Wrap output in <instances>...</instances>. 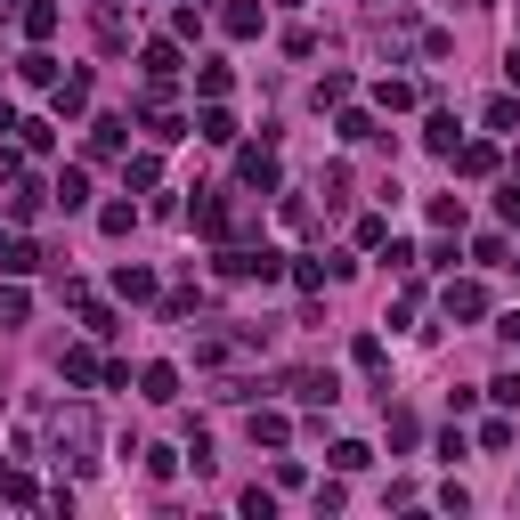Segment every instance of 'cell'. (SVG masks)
<instances>
[{
	"mask_svg": "<svg viewBox=\"0 0 520 520\" xmlns=\"http://www.w3.org/2000/svg\"><path fill=\"white\" fill-rule=\"evenodd\" d=\"M49 439H57V464L65 472H90L98 464V415L90 407H57L49 415Z\"/></svg>",
	"mask_w": 520,
	"mask_h": 520,
	"instance_id": "1",
	"label": "cell"
},
{
	"mask_svg": "<svg viewBox=\"0 0 520 520\" xmlns=\"http://www.w3.org/2000/svg\"><path fill=\"white\" fill-rule=\"evenodd\" d=\"M285 390L301 407H334L342 399V382H334V366H301V374H285Z\"/></svg>",
	"mask_w": 520,
	"mask_h": 520,
	"instance_id": "2",
	"label": "cell"
},
{
	"mask_svg": "<svg viewBox=\"0 0 520 520\" xmlns=\"http://www.w3.org/2000/svg\"><path fill=\"white\" fill-rule=\"evenodd\" d=\"M236 179H244V187H260V195H277V179H285V171H277V147H269V139L244 147V155H236Z\"/></svg>",
	"mask_w": 520,
	"mask_h": 520,
	"instance_id": "3",
	"label": "cell"
},
{
	"mask_svg": "<svg viewBox=\"0 0 520 520\" xmlns=\"http://www.w3.org/2000/svg\"><path fill=\"white\" fill-rule=\"evenodd\" d=\"M49 260L57 252H41L33 236H0V269H9V277H33V269H49Z\"/></svg>",
	"mask_w": 520,
	"mask_h": 520,
	"instance_id": "4",
	"label": "cell"
},
{
	"mask_svg": "<svg viewBox=\"0 0 520 520\" xmlns=\"http://www.w3.org/2000/svg\"><path fill=\"white\" fill-rule=\"evenodd\" d=\"M187 130H195V139H204V147H236V114H228L220 98H204V114H195Z\"/></svg>",
	"mask_w": 520,
	"mask_h": 520,
	"instance_id": "5",
	"label": "cell"
},
{
	"mask_svg": "<svg viewBox=\"0 0 520 520\" xmlns=\"http://www.w3.org/2000/svg\"><path fill=\"white\" fill-rule=\"evenodd\" d=\"M139 65H147V82H179V74H187V57H179V41H171V33H163V41H147V49H139Z\"/></svg>",
	"mask_w": 520,
	"mask_h": 520,
	"instance_id": "6",
	"label": "cell"
},
{
	"mask_svg": "<svg viewBox=\"0 0 520 520\" xmlns=\"http://www.w3.org/2000/svg\"><path fill=\"white\" fill-rule=\"evenodd\" d=\"M49 106H57V122H65V114H90V74H82V65H74V74H57Z\"/></svg>",
	"mask_w": 520,
	"mask_h": 520,
	"instance_id": "7",
	"label": "cell"
},
{
	"mask_svg": "<svg viewBox=\"0 0 520 520\" xmlns=\"http://www.w3.org/2000/svg\"><path fill=\"white\" fill-rule=\"evenodd\" d=\"M439 309H447V317H464V325H472V317H488V293H480L472 277H455V285L439 293Z\"/></svg>",
	"mask_w": 520,
	"mask_h": 520,
	"instance_id": "8",
	"label": "cell"
},
{
	"mask_svg": "<svg viewBox=\"0 0 520 520\" xmlns=\"http://www.w3.org/2000/svg\"><path fill=\"white\" fill-rule=\"evenodd\" d=\"M139 399H147V407H171V399H179V366H163V358L139 366Z\"/></svg>",
	"mask_w": 520,
	"mask_h": 520,
	"instance_id": "9",
	"label": "cell"
},
{
	"mask_svg": "<svg viewBox=\"0 0 520 520\" xmlns=\"http://www.w3.org/2000/svg\"><path fill=\"white\" fill-rule=\"evenodd\" d=\"M130 147V114H98L90 122V155H122Z\"/></svg>",
	"mask_w": 520,
	"mask_h": 520,
	"instance_id": "10",
	"label": "cell"
},
{
	"mask_svg": "<svg viewBox=\"0 0 520 520\" xmlns=\"http://www.w3.org/2000/svg\"><path fill=\"white\" fill-rule=\"evenodd\" d=\"M423 147H431V155H455V147H464V130H455V114H447V106H431V122H423Z\"/></svg>",
	"mask_w": 520,
	"mask_h": 520,
	"instance_id": "11",
	"label": "cell"
},
{
	"mask_svg": "<svg viewBox=\"0 0 520 520\" xmlns=\"http://www.w3.org/2000/svg\"><path fill=\"white\" fill-rule=\"evenodd\" d=\"M114 301H155V269L122 260V269H114Z\"/></svg>",
	"mask_w": 520,
	"mask_h": 520,
	"instance_id": "12",
	"label": "cell"
},
{
	"mask_svg": "<svg viewBox=\"0 0 520 520\" xmlns=\"http://www.w3.org/2000/svg\"><path fill=\"white\" fill-rule=\"evenodd\" d=\"M334 130H342L350 147H374V139H382V122H374L366 106H342V114H334Z\"/></svg>",
	"mask_w": 520,
	"mask_h": 520,
	"instance_id": "13",
	"label": "cell"
},
{
	"mask_svg": "<svg viewBox=\"0 0 520 520\" xmlns=\"http://www.w3.org/2000/svg\"><path fill=\"white\" fill-rule=\"evenodd\" d=\"M447 163L464 171V179H488V171H496V147H488V139H464V147H455Z\"/></svg>",
	"mask_w": 520,
	"mask_h": 520,
	"instance_id": "14",
	"label": "cell"
},
{
	"mask_svg": "<svg viewBox=\"0 0 520 520\" xmlns=\"http://www.w3.org/2000/svg\"><path fill=\"white\" fill-rule=\"evenodd\" d=\"M98 49H106V57H122V49H130V17L114 9V0L98 9Z\"/></svg>",
	"mask_w": 520,
	"mask_h": 520,
	"instance_id": "15",
	"label": "cell"
},
{
	"mask_svg": "<svg viewBox=\"0 0 520 520\" xmlns=\"http://www.w3.org/2000/svg\"><path fill=\"white\" fill-rule=\"evenodd\" d=\"M187 220L204 228V236H228V228H236V212L220 204V195H195V212H187Z\"/></svg>",
	"mask_w": 520,
	"mask_h": 520,
	"instance_id": "16",
	"label": "cell"
},
{
	"mask_svg": "<svg viewBox=\"0 0 520 520\" xmlns=\"http://www.w3.org/2000/svg\"><path fill=\"white\" fill-rule=\"evenodd\" d=\"M17 74H25V82H33V90H57V57H49V49H41V41H33V49H25V57H17Z\"/></svg>",
	"mask_w": 520,
	"mask_h": 520,
	"instance_id": "17",
	"label": "cell"
},
{
	"mask_svg": "<svg viewBox=\"0 0 520 520\" xmlns=\"http://www.w3.org/2000/svg\"><path fill=\"white\" fill-rule=\"evenodd\" d=\"M374 106H382V114H407V106H415V82H407V74H382V82H374Z\"/></svg>",
	"mask_w": 520,
	"mask_h": 520,
	"instance_id": "18",
	"label": "cell"
},
{
	"mask_svg": "<svg viewBox=\"0 0 520 520\" xmlns=\"http://www.w3.org/2000/svg\"><path fill=\"white\" fill-rule=\"evenodd\" d=\"M285 439H293V423L277 407H252V447H285Z\"/></svg>",
	"mask_w": 520,
	"mask_h": 520,
	"instance_id": "19",
	"label": "cell"
},
{
	"mask_svg": "<svg viewBox=\"0 0 520 520\" xmlns=\"http://www.w3.org/2000/svg\"><path fill=\"white\" fill-rule=\"evenodd\" d=\"M122 187H163V155H122Z\"/></svg>",
	"mask_w": 520,
	"mask_h": 520,
	"instance_id": "20",
	"label": "cell"
},
{
	"mask_svg": "<svg viewBox=\"0 0 520 520\" xmlns=\"http://www.w3.org/2000/svg\"><path fill=\"white\" fill-rule=\"evenodd\" d=\"M228 90H236V74H228L220 57H204V65H195V98H228Z\"/></svg>",
	"mask_w": 520,
	"mask_h": 520,
	"instance_id": "21",
	"label": "cell"
},
{
	"mask_svg": "<svg viewBox=\"0 0 520 520\" xmlns=\"http://www.w3.org/2000/svg\"><path fill=\"white\" fill-rule=\"evenodd\" d=\"M220 25H228V33H236V41H252V33H260V25H269V9H260V0H236V9H228V17H220Z\"/></svg>",
	"mask_w": 520,
	"mask_h": 520,
	"instance_id": "22",
	"label": "cell"
},
{
	"mask_svg": "<svg viewBox=\"0 0 520 520\" xmlns=\"http://www.w3.org/2000/svg\"><path fill=\"white\" fill-rule=\"evenodd\" d=\"M33 317V293H25V277H9L0 285V325H25Z\"/></svg>",
	"mask_w": 520,
	"mask_h": 520,
	"instance_id": "23",
	"label": "cell"
},
{
	"mask_svg": "<svg viewBox=\"0 0 520 520\" xmlns=\"http://www.w3.org/2000/svg\"><path fill=\"white\" fill-rule=\"evenodd\" d=\"M17 17H25V41H49L57 33V0H25Z\"/></svg>",
	"mask_w": 520,
	"mask_h": 520,
	"instance_id": "24",
	"label": "cell"
},
{
	"mask_svg": "<svg viewBox=\"0 0 520 520\" xmlns=\"http://www.w3.org/2000/svg\"><path fill=\"white\" fill-rule=\"evenodd\" d=\"M49 195H57L65 212H82V204H90V171H57V187H49Z\"/></svg>",
	"mask_w": 520,
	"mask_h": 520,
	"instance_id": "25",
	"label": "cell"
},
{
	"mask_svg": "<svg viewBox=\"0 0 520 520\" xmlns=\"http://www.w3.org/2000/svg\"><path fill=\"white\" fill-rule=\"evenodd\" d=\"M106 366H98V350L90 342H74V350H65V382H98Z\"/></svg>",
	"mask_w": 520,
	"mask_h": 520,
	"instance_id": "26",
	"label": "cell"
},
{
	"mask_svg": "<svg viewBox=\"0 0 520 520\" xmlns=\"http://www.w3.org/2000/svg\"><path fill=\"white\" fill-rule=\"evenodd\" d=\"M212 269H220V277H228V285H244V277H252V244H228V252H220V260H212Z\"/></svg>",
	"mask_w": 520,
	"mask_h": 520,
	"instance_id": "27",
	"label": "cell"
},
{
	"mask_svg": "<svg viewBox=\"0 0 520 520\" xmlns=\"http://www.w3.org/2000/svg\"><path fill=\"white\" fill-rule=\"evenodd\" d=\"M41 212V187L33 179H9V220H33Z\"/></svg>",
	"mask_w": 520,
	"mask_h": 520,
	"instance_id": "28",
	"label": "cell"
},
{
	"mask_svg": "<svg viewBox=\"0 0 520 520\" xmlns=\"http://www.w3.org/2000/svg\"><path fill=\"white\" fill-rule=\"evenodd\" d=\"M285 277V252H269V244H252V285H277Z\"/></svg>",
	"mask_w": 520,
	"mask_h": 520,
	"instance_id": "29",
	"label": "cell"
},
{
	"mask_svg": "<svg viewBox=\"0 0 520 520\" xmlns=\"http://www.w3.org/2000/svg\"><path fill=\"white\" fill-rule=\"evenodd\" d=\"M17 139H25V155H49L57 147V122H17Z\"/></svg>",
	"mask_w": 520,
	"mask_h": 520,
	"instance_id": "30",
	"label": "cell"
},
{
	"mask_svg": "<svg viewBox=\"0 0 520 520\" xmlns=\"http://www.w3.org/2000/svg\"><path fill=\"white\" fill-rule=\"evenodd\" d=\"M366 464H374L366 439H342V447H334V472H366Z\"/></svg>",
	"mask_w": 520,
	"mask_h": 520,
	"instance_id": "31",
	"label": "cell"
},
{
	"mask_svg": "<svg viewBox=\"0 0 520 520\" xmlns=\"http://www.w3.org/2000/svg\"><path fill=\"white\" fill-rule=\"evenodd\" d=\"M472 260H480V269H504L512 244H504V236H472Z\"/></svg>",
	"mask_w": 520,
	"mask_h": 520,
	"instance_id": "32",
	"label": "cell"
},
{
	"mask_svg": "<svg viewBox=\"0 0 520 520\" xmlns=\"http://www.w3.org/2000/svg\"><path fill=\"white\" fill-rule=\"evenodd\" d=\"M0 496H9V504H41V488H33V472H0Z\"/></svg>",
	"mask_w": 520,
	"mask_h": 520,
	"instance_id": "33",
	"label": "cell"
},
{
	"mask_svg": "<svg viewBox=\"0 0 520 520\" xmlns=\"http://www.w3.org/2000/svg\"><path fill=\"white\" fill-rule=\"evenodd\" d=\"M431 220L455 236V228H464V195H431Z\"/></svg>",
	"mask_w": 520,
	"mask_h": 520,
	"instance_id": "34",
	"label": "cell"
},
{
	"mask_svg": "<svg viewBox=\"0 0 520 520\" xmlns=\"http://www.w3.org/2000/svg\"><path fill=\"white\" fill-rule=\"evenodd\" d=\"M480 122H488V130H520V98H488Z\"/></svg>",
	"mask_w": 520,
	"mask_h": 520,
	"instance_id": "35",
	"label": "cell"
},
{
	"mask_svg": "<svg viewBox=\"0 0 520 520\" xmlns=\"http://www.w3.org/2000/svg\"><path fill=\"white\" fill-rule=\"evenodd\" d=\"M382 244H390V220L366 212V220H358V252H382Z\"/></svg>",
	"mask_w": 520,
	"mask_h": 520,
	"instance_id": "36",
	"label": "cell"
},
{
	"mask_svg": "<svg viewBox=\"0 0 520 520\" xmlns=\"http://www.w3.org/2000/svg\"><path fill=\"white\" fill-rule=\"evenodd\" d=\"M350 90H358L350 74H325V82H317V106H350Z\"/></svg>",
	"mask_w": 520,
	"mask_h": 520,
	"instance_id": "37",
	"label": "cell"
},
{
	"mask_svg": "<svg viewBox=\"0 0 520 520\" xmlns=\"http://www.w3.org/2000/svg\"><path fill=\"white\" fill-rule=\"evenodd\" d=\"M82 325H90V334H98V342H106V334H122V317H114L106 301H90V309H82Z\"/></svg>",
	"mask_w": 520,
	"mask_h": 520,
	"instance_id": "38",
	"label": "cell"
},
{
	"mask_svg": "<svg viewBox=\"0 0 520 520\" xmlns=\"http://www.w3.org/2000/svg\"><path fill=\"white\" fill-rule=\"evenodd\" d=\"M130 220H139V204H106V212H98L106 236H130Z\"/></svg>",
	"mask_w": 520,
	"mask_h": 520,
	"instance_id": "39",
	"label": "cell"
},
{
	"mask_svg": "<svg viewBox=\"0 0 520 520\" xmlns=\"http://www.w3.org/2000/svg\"><path fill=\"white\" fill-rule=\"evenodd\" d=\"M139 455H147V472H155V480H171V472H179V447H139Z\"/></svg>",
	"mask_w": 520,
	"mask_h": 520,
	"instance_id": "40",
	"label": "cell"
},
{
	"mask_svg": "<svg viewBox=\"0 0 520 520\" xmlns=\"http://www.w3.org/2000/svg\"><path fill=\"white\" fill-rule=\"evenodd\" d=\"M480 447H488V455H504V447H512V423H504V415H496V423H480Z\"/></svg>",
	"mask_w": 520,
	"mask_h": 520,
	"instance_id": "41",
	"label": "cell"
},
{
	"mask_svg": "<svg viewBox=\"0 0 520 520\" xmlns=\"http://www.w3.org/2000/svg\"><path fill=\"white\" fill-rule=\"evenodd\" d=\"M496 212H504V220H512V228H520V179H512V187H504V195H496Z\"/></svg>",
	"mask_w": 520,
	"mask_h": 520,
	"instance_id": "42",
	"label": "cell"
},
{
	"mask_svg": "<svg viewBox=\"0 0 520 520\" xmlns=\"http://www.w3.org/2000/svg\"><path fill=\"white\" fill-rule=\"evenodd\" d=\"M496 334H504V342L520 350V309H512V317H496Z\"/></svg>",
	"mask_w": 520,
	"mask_h": 520,
	"instance_id": "43",
	"label": "cell"
},
{
	"mask_svg": "<svg viewBox=\"0 0 520 520\" xmlns=\"http://www.w3.org/2000/svg\"><path fill=\"white\" fill-rule=\"evenodd\" d=\"M504 82H512V90H520V41H512V57H504Z\"/></svg>",
	"mask_w": 520,
	"mask_h": 520,
	"instance_id": "44",
	"label": "cell"
},
{
	"mask_svg": "<svg viewBox=\"0 0 520 520\" xmlns=\"http://www.w3.org/2000/svg\"><path fill=\"white\" fill-rule=\"evenodd\" d=\"M9 130H17V106H9V98H0V139H9Z\"/></svg>",
	"mask_w": 520,
	"mask_h": 520,
	"instance_id": "45",
	"label": "cell"
},
{
	"mask_svg": "<svg viewBox=\"0 0 520 520\" xmlns=\"http://www.w3.org/2000/svg\"><path fill=\"white\" fill-rule=\"evenodd\" d=\"M0 9H25V0H0Z\"/></svg>",
	"mask_w": 520,
	"mask_h": 520,
	"instance_id": "46",
	"label": "cell"
},
{
	"mask_svg": "<svg viewBox=\"0 0 520 520\" xmlns=\"http://www.w3.org/2000/svg\"><path fill=\"white\" fill-rule=\"evenodd\" d=\"M512 179H520V171H512Z\"/></svg>",
	"mask_w": 520,
	"mask_h": 520,
	"instance_id": "47",
	"label": "cell"
}]
</instances>
